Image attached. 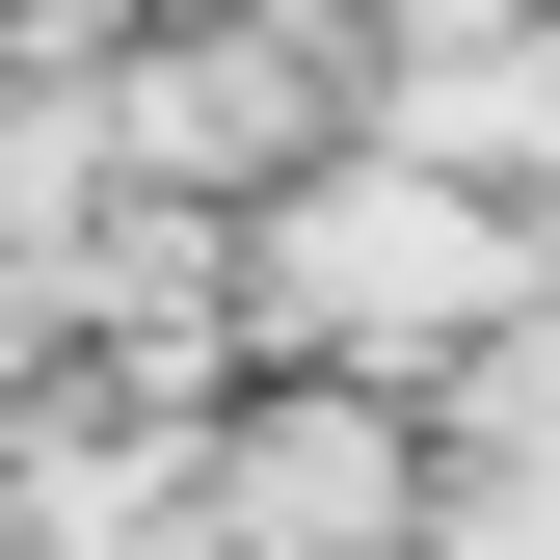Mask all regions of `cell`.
<instances>
[{
  "mask_svg": "<svg viewBox=\"0 0 560 560\" xmlns=\"http://www.w3.org/2000/svg\"><path fill=\"white\" fill-rule=\"evenodd\" d=\"M0 347H27V267H0Z\"/></svg>",
  "mask_w": 560,
  "mask_h": 560,
  "instance_id": "7a4b0ae2",
  "label": "cell"
},
{
  "mask_svg": "<svg viewBox=\"0 0 560 560\" xmlns=\"http://www.w3.org/2000/svg\"><path fill=\"white\" fill-rule=\"evenodd\" d=\"M267 320H294V347L508 320V214H480V187H428V161H347V187H294V214H267Z\"/></svg>",
  "mask_w": 560,
  "mask_h": 560,
  "instance_id": "6da1fadb",
  "label": "cell"
}]
</instances>
